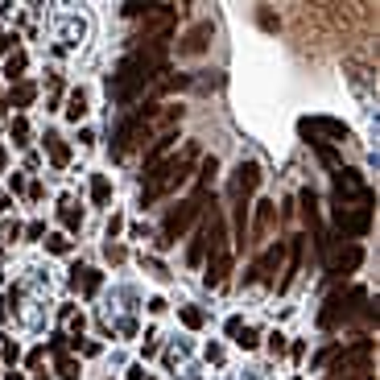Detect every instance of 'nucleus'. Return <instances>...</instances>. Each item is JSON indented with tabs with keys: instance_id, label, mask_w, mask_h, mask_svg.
Segmentation results:
<instances>
[{
	"instance_id": "obj_39",
	"label": "nucleus",
	"mask_w": 380,
	"mask_h": 380,
	"mask_svg": "<svg viewBox=\"0 0 380 380\" xmlns=\"http://www.w3.org/2000/svg\"><path fill=\"white\" fill-rule=\"evenodd\" d=\"M128 380H145V368H141V364H133V368H128Z\"/></svg>"
},
{
	"instance_id": "obj_14",
	"label": "nucleus",
	"mask_w": 380,
	"mask_h": 380,
	"mask_svg": "<svg viewBox=\"0 0 380 380\" xmlns=\"http://www.w3.org/2000/svg\"><path fill=\"white\" fill-rule=\"evenodd\" d=\"M211 21H199V25H190L186 33H182V42H178V54H182V58H199V54H203V50L211 46Z\"/></svg>"
},
{
	"instance_id": "obj_35",
	"label": "nucleus",
	"mask_w": 380,
	"mask_h": 380,
	"mask_svg": "<svg viewBox=\"0 0 380 380\" xmlns=\"http://www.w3.org/2000/svg\"><path fill=\"white\" fill-rule=\"evenodd\" d=\"M153 352H157V331L145 335V356H153Z\"/></svg>"
},
{
	"instance_id": "obj_31",
	"label": "nucleus",
	"mask_w": 380,
	"mask_h": 380,
	"mask_svg": "<svg viewBox=\"0 0 380 380\" xmlns=\"http://www.w3.org/2000/svg\"><path fill=\"white\" fill-rule=\"evenodd\" d=\"M104 257H108V261H112V264H120V261H124V248H120V244H112V240H108V244H104Z\"/></svg>"
},
{
	"instance_id": "obj_34",
	"label": "nucleus",
	"mask_w": 380,
	"mask_h": 380,
	"mask_svg": "<svg viewBox=\"0 0 380 380\" xmlns=\"http://www.w3.org/2000/svg\"><path fill=\"white\" fill-rule=\"evenodd\" d=\"M13 42H17L13 33H0V58H9V50H13Z\"/></svg>"
},
{
	"instance_id": "obj_22",
	"label": "nucleus",
	"mask_w": 380,
	"mask_h": 380,
	"mask_svg": "<svg viewBox=\"0 0 380 380\" xmlns=\"http://www.w3.org/2000/svg\"><path fill=\"white\" fill-rule=\"evenodd\" d=\"M58 219H62V228H67V232H79V228H83V211L74 207L71 199H62V203H58Z\"/></svg>"
},
{
	"instance_id": "obj_16",
	"label": "nucleus",
	"mask_w": 380,
	"mask_h": 380,
	"mask_svg": "<svg viewBox=\"0 0 380 380\" xmlns=\"http://www.w3.org/2000/svg\"><path fill=\"white\" fill-rule=\"evenodd\" d=\"M232 264H236L232 248H219V252H211V264H207V273H203V285H207V289L228 285V277H232Z\"/></svg>"
},
{
	"instance_id": "obj_25",
	"label": "nucleus",
	"mask_w": 380,
	"mask_h": 380,
	"mask_svg": "<svg viewBox=\"0 0 380 380\" xmlns=\"http://www.w3.org/2000/svg\"><path fill=\"white\" fill-rule=\"evenodd\" d=\"M29 67V58H25V50H13L9 58H4V74L9 79H21V71Z\"/></svg>"
},
{
	"instance_id": "obj_30",
	"label": "nucleus",
	"mask_w": 380,
	"mask_h": 380,
	"mask_svg": "<svg viewBox=\"0 0 380 380\" xmlns=\"http://www.w3.org/2000/svg\"><path fill=\"white\" fill-rule=\"evenodd\" d=\"M236 343H240V347H244V352H252V347H257V343H261V335L252 331V327H240Z\"/></svg>"
},
{
	"instance_id": "obj_23",
	"label": "nucleus",
	"mask_w": 380,
	"mask_h": 380,
	"mask_svg": "<svg viewBox=\"0 0 380 380\" xmlns=\"http://www.w3.org/2000/svg\"><path fill=\"white\" fill-rule=\"evenodd\" d=\"M83 116H87V91H83V87H74V91L67 95V120L79 124Z\"/></svg>"
},
{
	"instance_id": "obj_44",
	"label": "nucleus",
	"mask_w": 380,
	"mask_h": 380,
	"mask_svg": "<svg viewBox=\"0 0 380 380\" xmlns=\"http://www.w3.org/2000/svg\"><path fill=\"white\" fill-rule=\"evenodd\" d=\"M145 380H153V376H145Z\"/></svg>"
},
{
	"instance_id": "obj_37",
	"label": "nucleus",
	"mask_w": 380,
	"mask_h": 380,
	"mask_svg": "<svg viewBox=\"0 0 380 380\" xmlns=\"http://www.w3.org/2000/svg\"><path fill=\"white\" fill-rule=\"evenodd\" d=\"M25 236L38 240V236H46V228H42V223H29V228H25Z\"/></svg>"
},
{
	"instance_id": "obj_24",
	"label": "nucleus",
	"mask_w": 380,
	"mask_h": 380,
	"mask_svg": "<svg viewBox=\"0 0 380 380\" xmlns=\"http://www.w3.org/2000/svg\"><path fill=\"white\" fill-rule=\"evenodd\" d=\"M108 199H112V182H108L104 174H95L91 178V203L95 207H108Z\"/></svg>"
},
{
	"instance_id": "obj_7",
	"label": "nucleus",
	"mask_w": 380,
	"mask_h": 380,
	"mask_svg": "<svg viewBox=\"0 0 380 380\" xmlns=\"http://www.w3.org/2000/svg\"><path fill=\"white\" fill-rule=\"evenodd\" d=\"M331 376H356V372H372V339H359L347 352H331L327 359Z\"/></svg>"
},
{
	"instance_id": "obj_4",
	"label": "nucleus",
	"mask_w": 380,
	"mask_h": 380,
	"mask_svg": "<svg viewBox=\"0 0 380 380\" xmlns=\"http://www.w3.org/2000/svg\"><path fill=\"white\" fill-rule=\"evenodd\" d=\"M364 302H368V294H364L359 285H352V289H335L331 298L323 302V310H318V327H323V331H339V327L352 323L356 314L376 318V310H364Z\"/></svg>"
},
{
	"instance_id": "obj_10",
	"label": "nucleus",
	"mask_w": 380,
	"mask_h": 380,
	"mask_svg": "<svg viewBox=\"0 0 380 380\" xmlns=\"http://www.w3.org/2000/svg\"><path fill=\"white\" fill-rule=\"evenodd\" d=\"M281 261H285V240H277V244H269L261 257L248 264L244 281L248 285H277V269H281Z\"/></svg>"
},
{
	"instance_id": "obj_5",
	"label": "nucleus",
	"mask_w": 380,
	"mask_h": 380,
	"mask_svg": "<svg viewBox=\"0 0 380 380\" xmlns=\"http://www.w3.org/2000/svg\"><path fill=\"white\" fill-rule=\"evenodd\" d=\"M207 199L211 194H203V190H194L190 199H182V203H174L166 211V219H162V244H174V240L186 236V228L203 215V207H207Z\"/></svg>"
},
{
	"instance_id": "obj_12",
	"label": "nucleus",
	"mask_w": 380,
	"mask_h": 380,
	"mask_svg": "<svg viewBox=\"0 0 380 380\" xmlns=\"http://www.w3.org/2000/svg\"><path fill=\"white\" fill-rule=\"evenodd\" d=\"M368 199H376V194L364 186L356 169H335V203H368Z\"/></svg>"
},
{
	"instance_id": "obj_3",
	"label": "nucleus",
	"mask_w": 380,
	"mask_h": 380,
	"mask_svg": "<svg viewBox=\"0 0 380 380\" xmlns=\"http://www.w3.org/2000/svg\"><path fill=\"white\" fill-rule=\"evenodd\" d=\"M194 157H199V145H190L186 153H174V157H162L157 166L145 169L141 182V207H153L157 199H169L174 190L194 174Z\"/></svg>"
},
{
	"instance_id": "obj_2",
	"label": "nucleus",
	"mask_w": 380,
	"mask_h": 380,
	"mask_svg": "<svg viewBox=\"0 0 380 380\" xmlns=\"http://www.w3.org/2000/svg\"><path fill=\"white\" fill-rule=\"evenodd\" d=\"M166 58H169L166 42H145V46H133L124 58H120L116 74L108 79V95L116 99L120 108L137 104V99L145 95V87H153V83L166 74Z\"/></svg>"
},
{
	"instance_id": "obj_32",
	"label": "nucleus",
	"mask_w": 380,
	"mask_h": 380,
	"mask_svg": "<svg viewBox=\"0 0 380 380\" xmlns=\"http://www.w3.org/2000/svg\"><path fill=\"white\" fill-rule=\"evenodd\" d=\"M269 352H273V356H281V352H285V335H281V331L269 335Z\"/></svg>"
},
{
	"instance_id": "obj_43",
	"label": "nucleus",
	"mask_w": 380,
	"mask_h": 380,
	"mask_svg": "<svg viewBox=\"0 0 380 380\" xmlns=\"http://www.w3.org/2000/svg\"><path fill=\"white\" fill-rule=\"evenodd\" d=\"M38 380H50V376H46V372H42V376H38Z\"/></svg>"
},
{
	"instance_id": "obj_8",
	"label": "nucleus",
	"mask_w": 380,
	"mask_h": 380,
	"mask_svg": "<svg viewBox=\"0 0 380 380\" xmlns=\"http://www.w3.org/2000/svg\"><path fill=\"white\" fill-rule=\"evenodd\" d=\"M298 133H302L310 145H331V141H347V137H352V128H347L343 120H331V116L298 120Z\"/></svg>"
},
{
	"instance_id": "obj_21",
	"label": "nucleus",
	"mask_w": 380,
	"mask_h": 380,
	"mask_svg": "<svg viewBox=\"0 0 380 380\" xmlns=\"http://www.w3.org/2000/svg\"><path fill=\"white\" fill-rule=\"evenodd\" d=\"M33 95H38V87H33V83H17L13 91L0 99V104H4V108H29V104H33Z\"/></svg>"
},
{
	"instance_id": "obj_42",
	"label": "nucleus",
	"mask_w": 380,
	"mask_h": 380,
	"mask_svg": "<svg viewBox=\"0 0 380 380\" xmlns=\"http://www.w3.org/2000/svg\"><path fill=\"white\" fill-rule=\"evenodd\" d=\"M9 380H21V372H9Z\"/></svg>"
},
{
	"instance_id": "obj_9",
	"label": "nucleus",
	"mask_w": 380,
	"mask_h": 380,
	"mask_svg": "<svg viewBox=\"0 0 380 380\" xmlns=\"http://www.w3.org/2000/svg\"><path fill=\"white\" fill-rule=\"evenodd\" d=\"M174 21H178V13H174V4H153V13L141 17V29H137V46L145 42H166L169 33H174Z\"/></svg>"
},
{
	"instance_id": "obj_15",
	"label": "nucleus",
	"mask_w": 380,
	"mask_h": 380,
	"mask_svg": "<svg viewBox=\"0 0 380 380\" xmlns=\"http://www.w3.org/2000/svg\"><path fill=\"white\" fill-rule=\"evenodd\" d=\"M359 261H364V248L359 244H347L343 252H327V277H347L356 273Z\"/></svg>"
},
{
	"instance_id": "obj_26",
	"label": "nucleus",
	"mask_w": 380,
	"mask_h": 380,
	"mask_svg": "<svg viewBox=\"0 0 380 380\" xmlns=\"http://www.w3.org/2000/svg\"><path fill=\"white\" fill-rule=\"evenodd\" d=\"M54 368H58V380H79V364H74V359L67 356V352H58Z\"/></svg>"
},
{
	"instance_id": "obj_17",
	"label": "nucleus",
	"mask_w": 380,
	"mask_h": 380,
	"mask_svg": "<svg viewBox=\"0 0 380 380\" xmlns=\"http://www.w3.org/2000/svg\"><path fill=\"white\" fill-rule=\"evenodd\" d=\"M273 219H277V203H273V199H261V203H257V219H252V228H248L257 244L273 232ZM252 240H248V244H252Z\"/></svg>"
},
{
	"instance_id": "obj_13",
	"label": "nucleus",
	"mask_w": 380,
	"mask_h": 380,
	"mask_svg": "<svg viewBox=\"0 0 380 380\" xmlns=\"http://www.w3.org/2000/svg\"><path fill=\"white\" fill-rule=\"evenodd\" d=\"M302 252H306V236H289V240H285V257H289V261H285V277L273 285L277 294H285V289L294 285V277L302 273Z\"/></svg>"
},
{
	"instance_id": "obj_41",
	"label": "nucleus",
	"mask_w": 380,
	"mask_h": 380,
	"mask_svg": "<svg viewBox=\"0 0 380 380\" xmlns=\"http://www.w3.org/2000/svg\"><path fill=\"white\" fill-rule=\"evenodd\" d=\"M4 166H9V157H4V149H0V169H4Z\"/></svg>"
},
{
	"instance_id": "obj_6",
	"label": "nucleus",
	"mask_w": 380,
	"mask_h": 380,
	"mask_svg": "<svg viewBox=\"0 0 380 380\" xmlns=\"http://www.w3.org/2000/svg\"><path fill=\"white\" fill-rule=\"evenodd\" d=\"M372 203L376 199H368V203H335V228H339V236H368L372 232Z\"/></svg>"
},
{
	"instance_id": "obj_28",
	"label": "nucleus",
	"mask_w": 380,
	"mask_h": 380,
	"mask_svg": "<svg viewBox=\"0 0 380 380\" xmlns=\"http://www.w3.org/2000/svg\"><path fill=\"white\" fill-rule=\"evenodd\" d=\"M9 133H13V145H29V120H25V116H13Z\"/></svg>"
},
{
	"instance_id": "obj_40",
	"label": "nucleus",
	"mask_w": 380,
	"mask_h": 380,
	"mask_svg": "<svg viewBox=\"0 0 380 380\" xmlns=\"http://www.w3.org/2000/svg\"><path fill=\"white\" fill-rule=\"evenodd\" d=\"M327 380H372V372H356V376H327Z\"/></svg>"
},
{
	"instance_id": "obj_20",
	"label": "nucleus",
	"mask_w": 380,
	"mask_h": 380,
	"mask_svg": "<svg viewBox=\"0 0 380 380\" xmlns=\"http://www.w3.org/2000/svg\"><path fill=\"white\" fill-rule=\"evenodd\" d=\"M46 153H50V162H54L58 169H62L67 162H71V145L62 141L58 133H46Z\"/></svg>"
},
{
	"instance_id": "obj_33",
	"label": "nucleus",
	"mask_w": 380,
	"mask_h": 380,
	"mask_svg": "<svg viewBox=\"0 0 380 380\" xmlns=\"http://www.w3.org/2000/svg\"><path fill=\"white\" fill-rule=\"evenodd\" d=\"M17 356H21V352H17V343H13V339H9V343H4V359H9V368H13V364H17Z\"/></svg>"
},
{
	"instance_id": "obj_1",
	"label": "nucleus",
	"mask_w": 380,
	"mask_h": 380,
	"mask_svg": "<svg viewBox=\"0 0 380 380\" xmlns=\"http://www.w3.org/2000/svg\"><path fill=\"white\" fill-rule=\"evenodd\" d=\"M178 124H182V108H169V104H145V108H137V112L116 128V137H112V157L124 162V157L137 153V149L149 153L157 141L178 137Z\"/></svg>"
},
{
	"instance_id": "obj_11",
	"label": "nucleus",
	"mask_w": 380,
	"mask_h": 380,
	"mask_svg": "<svg viewBox=\"0 0 380 380\" xmlns=\"http://www.w3.org/2000/svg\"><path fill=\"white\" fill-rule=\"evenodd\" d=\"M257 186H261V166L257 162H240L232 169V182H228V203L232 207H248V199L257 194Z\"/></svg>"
},
{
	"instance_id": "obj_36",
	"label": "nucleus",
	"mask_w": 380,
	"mask_h": 380,
	"mask_svg": "<svg viewBox=\"0 0 380 380\" xmlns=\"http://www.w3.org/2000/svg\"><path fill=\"white\" fill-rule=\"evenodd\" d=\"M120 228H124V219H120V215H112V223H108V240L120 236Z\"/></svg>"
},
{
	"instance_id": "obj_29",
	"label": "nucleus",
	"mask_w": 380,
	"mask_h": 380,
	"mask_svg": "<svg viewBox=\"0 0 380 380\" xmlns=\"http://www.w3.org/2000/svg\"><path fill=\"white\" fill-rule=\"evenodd\" d=\"M46 248L54 252V257H67V252H71V240H67V236H58V232H54V236H46Z\"/></svg>"
},
{
	"instance_id": "obj_19",
	"label": "nucleus",
	"mask_w": 380,
	"mask_h": 380,
	"mask_svg": "<svg viewBox=\"0 0 380 380\" xmlns=\"http://www.w3.org/2000/svg\"><path fill=\"white\" fill-rule=\"evenodd\" d=\"M298 203H302V219L310 223V232H314V236H323L327 228H323V215H318V199H314V190L306 186L302 194H298Z\"/></svg>"
},
{
	"instance_id": "obj_27",
	"label": "nucleus",
	"mask_w": 380,
	"mask_h": 380,
	"mask_svg": "<svg viewBox=\"0 0 380 380\" xmlns=\"http://www.w3.org/2000/svg\"><path fill=\"white\" fill-rule=\"evenodd\" d=\"M178 318H182V327H190V331H199V327L207 323V314H203L199 306H182L178 310Z\"/></svg>"
},
{
	"instance_id": "obj_38",
	"label": "nucleus",
	"mask_w": 380,
	"mask_h": 380,
	"mask_svg": "<svg viewBox=\"0 0 380 380\" xmlns=\"http://www.w3.org/2000/svg\"><path fill=\"white\" fill-rule=\"evenodd\" d=\"M207 359H211V364H219V359H223V347H215V343H211V347H207Z\"/></svg>"
},
{
	"instance_id": "obj_18",
	"label": "nucleus",
	"mask_w": 380,
	"mask_h": 380,
	"mask_svg": "<svg viewBox=\"0 0 380 380\" xmlns=\"http://www.w3.org/2000/svg\"><path fill=\"white\" fill-rule=\"evenodd\" d=\"M104 285V273H95V269H87V264H74L71 269V289H79V294H95Z\"/></svg>"
}]
</instances>
